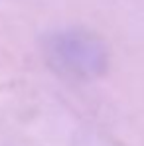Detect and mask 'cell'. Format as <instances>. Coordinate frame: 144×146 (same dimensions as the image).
Masks as SVG:
<instances>
[{
	"instance_id": "obj_1",
	"label": "cell",
	"mask_w": 144,
	"mask_h": 146,
	"mask_svg": "<svg viewBox=\"0 0 144 146\" xmlns=\"http://www.w3.org/2000/svg\"><path fill=\"white\" fill-rule=\"evenodd\" d=\"M51 61L63 73L79 79H95L109 65V53L103 42L85 32H65L53 38Z\"/></svg>"
}]
</instances>
